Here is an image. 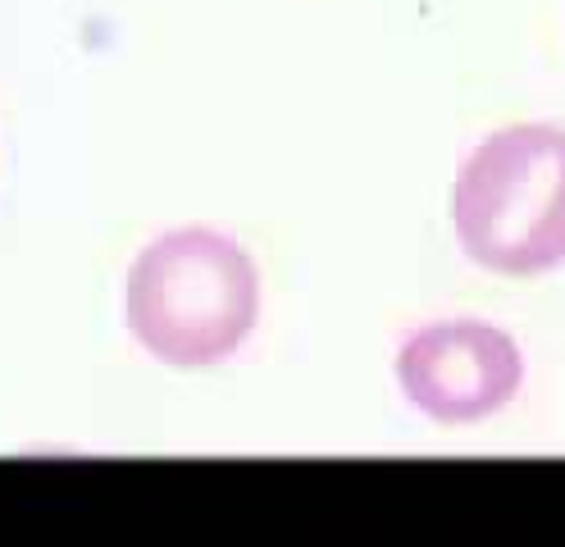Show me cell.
Listing matches in <instances>:
<instances>
[{"label": "cell", "instance_id": "2", "mask_svg": "<svg viewBox=\"0 0 565 547\" xmlns=\"http://www.w3.org/2000/svg\"><path fill=\"white\" fill-rule=\"evenodd\" d=\"M451 229L488 274L565 270V128L520 119L479 137L451 182Z\"/></svg>", "mask_w": 565, "mask_h": 547}, {"label": "cell", "instance_id": "1", "mask_svg": "<svg viewBox=\"0 0 565 547\" xmlns=\"http://www.w3.org/2000/svg\"><path fill=\"white\" fill-rule=\"evenodd\" d=\"M128 338L169 370H215L260 324V270L210 224L156 233L124 274Z\"/></svg>", "mask_w": 565, "mask_h": 547}, {"label": "cell", "instance_id": "3", "mask_svg": "<svg viewBox=\"0 0 565 547\" xmlns=\"http://www.w3.org/2000/svg\"><path fill=\"white\" fill-rule=\"evenodd\" d=\"M393 375L402 397L434 424H479L515 401L524 351L498 319L447 315L419 324L397 347Z\"/></svg>", "mask_w": 565, "mask_h": 547}]
</instances>
